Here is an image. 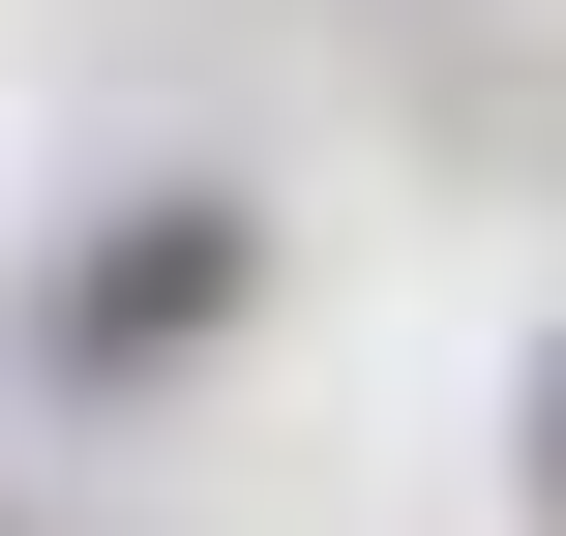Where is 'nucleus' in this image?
Instances as JSON below:
<instances>
[{
	"label": "nucleus",
	"instance_id": "obj_2",
	"mask_svg": "<svg viewBox=\"0 0 566 536\" xmlns=\"http://www.w3.org/2000/svg\"><path fill=\"white\" fill-rule=\"evenodd\" d=\"M537 507H566V358H537Z\"/></svg>",
	"mask_w": 566,
	"mask_h": 536
},
{
	"label": "nucleus",
	"instance_id": "obj_1",
	"mask_svg": "<svg viewBox=\"0 0 566 536\" xmlns=\"http://www.w3.org/2000/svg\"><path fill=\"white\" fill-rule=\"evenodd\" d=\"M209 298H239V209H119V239H90V298H60V358L119 388V358H179Z\"/></svg>",
	"mask_w": 566,
	"mask_h": 536
}]
</instances>
